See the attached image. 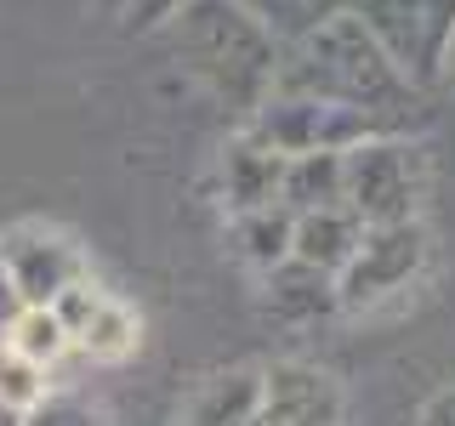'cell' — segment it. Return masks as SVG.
<instances>
[{"label":"cell","mask_w":455,"mask_h":426,"mask_svg":"<svg viewBox=\"0 0 455 426\" xmlns=\"http://www.w3.org/2000/svg\"><path fill=\"white\" fill-rule=\"evenodd\" d=\"M0 426H23V415H18V409H6V404H0Z\"/></svg>","instance_id":"24"},{"label":"cell","mask_w":455,"mask_h":426,"mask_svg":"<svg viewBox=\"0 0 455 426\" xmlns=\"http://www.w3.org/2000/svg\"><path fill=\"white\" fill-rule=\"evenodd\" d=\"M46 375H52V369H40V364H28V359H18V352L0 347V404H6V409L28 415V409H35L40 398L52 392Z\"/></svg>","instance_id":"18"},{"label":"cell","mask_w":455,"mask_h":426,"mask_svg":"<svg viewBox=\"0 0 455 426\" xmlns=\"http://www.w3.org/2000/svg\"><path fill=\"white\" fill-rule=\"evenodd\" d=\"M347 398L331 369L307 359H279L262 369V421L256 426H341Z\"/></svg>","instance_id":"8"},{"label":"cell","mask_w":455,"mask_h":426,"mask_svg":"<svg viewBox=\"0 0 455 426\" xmlns=\"http://www.w3.org/2000/svg\"><path fill=\"white\" fill-rule=\"evenodd\" d=\"M353 12L416 85L444 80V57L455 40V0H353Z\"/></svg>","instance_id":"6"},{"label":"cell","mask_w":455,"mask_h":426,"mask_svg":"<svg viewBox=\"0 0 455 426\" xmlns=\"http://www.w3.org/2000/svg\"><path fill=\"white\" fill-rule=\"evenodd\" d=\"M433 262V233L427 222H381V227H364L353 262L341 267L336 290H341V312H370L393 296H404L410 284L427 273Z\"/></svg>","instance_id":"4"},{"label":"cell","mask_w":455,"mask_h":426,"mask_svg":"<svg viewBox=\"0 0 455 426\" xmlns=\"http://www.w3.org/2000/svg\"><path fill=\"white\" fill-rule=\"evenodd\" d=\"M97 6L125 28H165V18L177 6H188V0H97Z\"/></svg>","instance_id":"20"},{"label":"cell","mask_w":455,"mask_h":426,"mask_svg":"<svg viewBox=\"0 0 455 426\" xmlns=\"http://www.w3.org/2000/svg\"><path fill=\"white\" fill-rule=\"evenodd\" d=\"M364 239V222L353 217L347 205L336 210H307V217H296V239H291V256L307 267H319V273L341 279V267L353 262V250H359Z\"/></svg>","instance_id":"12"},{"label":"cell","mask_w":455,"mask_h":426,"mask_svg":"<svg viewBox=\"0 0 455 426\" xmlns=\"http://www.w3.org/2000/svg\"><path fill=\"white\" fill-rule=\"evenodd\" d=\"M165 46L188 75L205 85L217 103L239 108L251 120L256 108L274 97L284 46L262 28V18H251L239 0H188L165 18Z\"/></svg>","instance_id":"2"},{"label":"cell","mask_w":455,"mask_h":426,"mask_svg":"<svg viewBox=\"0 0 455 426\" xmlns=\"http://www.w3.org/2000/svg\"><path fill=\"white\" fill-rule=\"evenodd\" d=\"M0 347H6V352H18V359H28V364H40V369H52V364L63 359L68 347H75V341H68L63 319H57L52 307H23L18 319L6 324Z\"/></svg>","instance_id":"16"},{"label":"cell","mask_w":455,"mask_h":426,"mask_svg":"<svg viewBox=\"0 0 455 426\" xmlns=\"http://www.w3.org/2000/svg\"><path fill=\"white\" fill-rule=\"evenodd\" d=\"M416 426H455V387H444V392L427 398L421 415H416Z\"/></svg>","instance_id":"21"},{"label":"cell","mask_w":455,"mask_h":426,"mask_svg":"<svg viewBox=\"0 0 455 426\" xmlns=\"http://www.w3.org/2000/svg\"><path fill=\"white\" fill-rule=\"evenodd\" d=\"M251 18H262V28L279 40V46H296L313 28H324L331 18L353 12V0H239Z\"/></svg>","instance_id":"15"},{"label":"cell","mask_w":455,"mask_h":426,"mask_svg":"<svg viewBox=\"0 0 455 426\" xmlns=\"http://www.w3.org/2000/svg\"><path fill=\"white\" fill-rule=\"evenodd\" d=\"M23 312V296L12 290V279H6V267H0V335H6V324Z\"/></svg>","instance_id":"22"},{"label":"cell","mask_w":455,"mask_h":426,"mask_svg":"<svg viewBox=\"0 0 455 426\" xmlns=\"http://www.w3.org/2000/svg\"><path fill=\"white\" fill-rule=\"evenodd\" d=\"M137 335H142V324H137V312L125 307V302H108L92 312V324H85V330L75 335V347L85 352V359H97V364H120L125 352L137 347Z\"/></svg>","instance_id":"17"},{"label":"cell","mask_w":455,"mask_h":426,"mask_svg":"<svg viewBox=\"0 0 455 426\" xmlns=\"http://www.w3.org/2000/svg\"><path fill=\"white\" fill-rule=\"evenodd\" d=\"M245 131L262 142V148L284 154H347L353 142L376 137L381 125L359 108H341V103H324V97H302V91H274L262 108L245 120Z\"/></svg>","instance_id":"5"},{"label":"cell","mask_w":455,"mask_h":426,"mask_svg":"<svg viewBox=\"0 0 455 426\" xmlns=\"http://www.w3.org/2000/svg\"><path fill=\"white\" fill-rule=\"evenodd\" d=\"M347 165V210L364 227L416 222L427 199V148L404 131H376L341 154Z\"/></svg>","instance_id":"3"},{"label":"cell","mask_w":455,"mask_h":426,"mask_svg":"<svg viewBox=\"0 0 455 426\" xmlns=\"http://www.w3.org/2000/svg\"><path fill=\"white\" fill-rule=\"evenodd\" d=\"M291 239H296V217L284 205L234 217V250H239L245 267H256V273H274L279 262H291Z\"/></svg>","instance_id":"14"},{"label":"cell","mask_w":455,"mask_h":426,"mask_svg":"<svg viewBox=\"0 0 455 426\" xmlns=\"http://www.w3.org/2000/svg\"><path fill=\"white\" fill-rule=\"evenodd\" d=\"M262 302L279 324H319V319H331V312H341V290H336L331 273H319V267H307V262L291 256L274 273H262Z\"/></svg>","instance_id":"10"},{"label":"cell","mask_w":455,"mask_h":426,"mask_svg":"<svg viewBox=\"0 0 455 426\" xmlns=\"http://www.w3.org/2000/svg\"><path fill=\"white\" fill-rule=\"evenodd\" d=\"M0 267L23 307H52L68 284L85 279V250L52 222H18L0 233Z\"/></svg>","instance_id":"7"},{"label":"cell","mask_w":455,"mask_h":426,"mask_svg":"<svg viewBox=\"0 0 455 426\" xmlns=\"http://www.w3.org/2000/svg\"><path fill=\"white\" fill-rule=\"evenodd\" d=\"M279 205L291 210V217L347 205V165H341V154H296V160H284Z\"/></svg>","instance_id":"13"},{"label":"cell","mask_w":455,"mask_h":426,"mask_svg":"<svg viewBox=\"0 0 455 426\" xmlns=\"http://www.w3.org/2000/svg\"><path fill=\"white\" fill-rule=\"evenodd\" d=\"M274 91L324 97V103L370 114L381 131H404L410 114H416L421 85L381 51V40L359 23V12H341V18H331L324 28H313L307 40L284 46Z\"/></svg>","instance_id":"1"},{"label":"cell","mask_w":455,"mask_h":426,"mask_svg":"<svg viewBox=\"0 0 455 426\" xmlns=\"http://www.w3.org/2000/svg\"><path fill=\"white\" fill-rule=\"evenodd\" d=\"M217 188H222L228 217H245V210L279 205V193H284V154L262 148L251 131L234 137L222 148V160H217Z\"/></svg>","instance_id":"9"},{"label":"cell","mask_w":455,"mask_h":426,"mask_svg":"<svg viewBox=\"0 0 455 426\" xmlns=\"http://www.w3.org/2000/svg\"><path fill=\"white\" fill-rule=\"evenodd\" d=\"M256 421H262V369H222L182 409V426H256Z\"/></svg>","instance_id":"11"},{"label":"cell","mask_w":455,"mask_h":426,"mask_svg":"<svg viewBox=\"0 0 455 426\" xmlns=\"http://www.w3.org/2000/svg\"><path fill=\"white\" fill-rule=\"evenodd\" d=\"M444 80H450V91H455V40H450V57H444Z\"/></svg>","instance_id":"23"},{"label":"cell","mask_w":455,"mask_h":426,"mask_svg":"<svg viewBox=\"0 0 455 426\" xmlns=\"http://www.w3.org/2000/svg\"><path fill=\"white\" fill-rule=\"evenodd\" d=\"M23 426H108V415L92 404V398H75V392H46L35 409L23 415Z\"/></svg>","instance_id":"19"}]
</instances>
